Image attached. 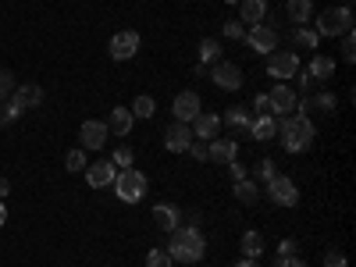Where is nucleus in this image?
I'll list each match as a JSON object with an SVG mask.
<instances>
[{
	"mask_svg": "<svg viewBox=\"0 0 356 267\" xmlns=\"http://www.w3.org/2000/svg\"><path fill=\"white\" fill-rule=\"evenodd\" d=\"M310 107H314V111H335V107H339V97H335V93H328V89H324V93L310 97Z\"/></svg>",
	"mask_w": 356,
	"mask_h": 267,
	"instance_id": "31",
	"label": "nucleus"
},
{
	"mask_svg": "<svg viewBox=\"0 0 356 267\" xmlns=\"http://www.w3.org/2000/svg\"><path fill=\"white\" fill-rule=\"evenodd\" d=\"M235 267H260V264H257V260H250V257H243V260L235 264Z\"/></svg>",
	"mask_w": 356,
	"mask_h": 267,
	"instance_id": "48",
	"label": "nucleus"
},
{
	"mask_svg": "<svg viewBox=\"0 0 356 267\" xmlns=\"http://www.w3.org/2000/svg\"><path fill=\"white\" fill-rule=\"evenodd\" d=\"M200 61H203V65H218V61H221V43L211 40V36L200 40Z\"/></svg>",
	"mask_w": 356,
	"mask_h": 267,
	"instance_id": "26",
	"label": "nucleus"
},
{
	"mask_svg": "<svg viewBox=\"0 0 356 267\" xmlns=\"http://www.w3.org/2000/svg\"><path fill=\"white\" fill-rule=\"evenodd\" d=\"M243 43H246L250 50H257V54L267 57V54H275V50H278V33H275L271 25H264V22H260V25H250V29H246Z\"/></svg>",
	"mask_w": 356,
	"mask_h": 267,
	"instance_id": "5",
	"label": "nucleus"
},
{
	"mask_svg": "<svg viewBox=\"0 0 356 267\" xmlns=\"http://www.w3.org/2000/svg\"><path fill=\"white\" fill-rule=\"evenodd\" d=\"M189 143H193V129H189L186 122H175V125L164 129V150H171V154H186V150H189Z\"/></svg>",
	"mask_w": 356,
	"mask_h": 267,
	"instance_id": "14",
	"label": "nucleus"
},
{
	"mask_svg": "<svg viewBox=\"0 0 356 267\" xmlns=\"http://www.w3.org/2000/svg\"><path fill=\"white\" fill-rule=\"evenodd\" d=\"M146 267H175V260L168 257V250H150L146 253Z\"/></svg>",
	"mask_w": 356,
	"mask_h": 267,
	"instance_id": "32",
	"label": "nucleus"
},
{
	"mask_svg": "<svg viewBox=\"0 0 356 267\" xmlns=\"http://www.w3.org/2000/svg\"><path fill=\"white\" fill-rule=\"evenodd\" d=\"M296 43H303V47H317V43H321L317 29H307V25H300V33H296Z\"/></svg>",
	"mask_w": 356,
	"mask_h": 267,
	"instance_id": "35",
	"label": "nucleus"
},
{
	"mask_svg": "<svg viewBox=\"0 0 356 267\" xmlns=\"http://www.w3.org/2000/svg\"><path fill=\"white\" fill-rule=\"evenodd\" d=\"M225 36L228 40H243L246 36V25L243 22H225Z\"/></svg>",
	"mask_w": 356,
	"mask_h": 267,
	"instance_id": "38",
	"label": "nucleus"
},
{
	"mask_svg": "<svg viewBox=\"0 0 356 267\" xmlns=\"http://www.w3.org/2000/svg\"><path fill=\"white\" fill-rule=\"evenodd\" d=\"M275 267H307V264H303V260H296V257H278Z\"/></svg>",
	"mask_w": 356,
	"mask_h": 267,
	"instance_id": "43",
	"label": "nucleus"
},
{
	"mask_svg": "<svg viewBox=\"0 0 356 267\" xmlns=\"http://www.w3.org/2000/svg\"><path fill=\"white\" fill-rule=\"evenodd\" d=\"M267 15V0H239V22L260 25Z\"/></svg>",
	"mask_w": 356,
	"mask_h": 267,
	"instance_id": "22",
	"label": "nucleus"
},
{
	"mask_svg": "<svg viewBox=\"0 0 356 267\" xmlns=\"http://www.w3.org/2000/svg\"><path fill=\"white\" fill-rule=\"evenodd\" d=\"M292 250H296V239H285L282 243V257H292Z\"/></svg>",
	"mask_w": 356,
	"mask_h": 267,
	"instance_id": "44",
	"label": "nucleus"
},
{
	"mask_svg": "<svg viewBox=\"0 0 356 267\" xmlns=\"http://www.w3.org/2000/svg\"><path fill=\"white\" fill-rule=\"evenodd\" d=\"M342 57H346V61H356V33H353V29L342 36Z\"/></svg>",
	"mask_w": 356,
	"mask_h": 267,
	"instance_id": "37",
	"label": "nucleus"
},
{
	"mask_svg": "<svg viewBox=\"0 0 356 267\" xmlns=\"http://www.w3.org/2000/svg\"><path fill=\"white\" fill-rule=\"evenodd\" d=\"M285 11H289V18H292L296 25H307V22L314 18V0H289Z\"/></svg>",
	"mask_w": 356,
	"mask_h": 267,
	"instance_id": "23",
	"label": "nucleus"
},
{
	"mask_svg": "<svg viewBox=\"0 0 356 267\" xmlns=\"http://www.w3.org/2000/svg\"><path fill=\"white\" fill-rule=\"evenodd\" d=\"M15 86H18L15 72H11V68H0V104H4V100H11V93H15Z\"/></svg>",
	"mask_w": 356,
	"mask_h": 267,
	"instance_id": "29",
	"label": "nucleus"
},
{
	"mask_svg": "<svg viewBox=\"0 0 356 267\" xmlns=\"http://www.w3.org/2000/svg\"><path fill=\"white\" fill-rule=\"evenodd\" d=\"M189 129H193V136H196V139L211 143V139H218V136H221V114L200 111V114L193 118V122H189Z\"/></svg>",
	"mask_w": 356,
	"mask_h": 267,
	"instance_id": "12",
	"label": "nucleus"
},
{
	"mask_svg": "<svg viewBox=\"0 0 356 267\" xmlns=\"http://www.w3.org/2000/svg\"><path fill=\"white\" fill-rule=\"evenodd\" d=\"M250 136H253L257 143L275 139V136H278V122H275V114H257V118H253V129H250Z\"/></svg>",
	"mask_w": 356,
	"mask_h": 267,
	"instance_id": "21",
	"label": "nucleus"
},
{
	"mask_svg": "<svg viewBox=\"0 0 356 267\" xmlns=\"http://www.w3.org/2000/svg\"><path fill=\"white\" fill-rule=\"evenodd\" d=\"M232 193H235V200H239V203H257V196H260V193H257V186L250 182V178L235 182V186H232Z\"/></svg>",
	"mask_w": 356,
	"mask_h": 267,
	"instance_id": "27",
	"label": "nucleus"
},
{
	"mask_svg": "<svg viewBox=\"0 0 356 267\" xmlns=\"http://www.w3.org/2000/svg\"><path fill=\"white\" fill-rule=\"evenodd\" d=\"M132 122H136V118H132V111H129V107H114V111H111V118H107L104 125H107V132H111V136H129V132H132Z\"/></svg>",
	"mask_w": 356,
	"mask_h": 267,
	"instance_id": "19",
	"label": "nucleus"
},
{
	"mask_svg": "<svg viewBox=\"0 0 356 267\" xmlns=\"http://www.w3.org/2000/svg\"><path fill=\"white\" fill-rule=\"evenodd\" d=\"M257 175L264 178V182H271V178L278 175V161H271V157H264V161L257 164Z\"/></svg>",
	"mask_w": 356,
	"mask_h": 267,
	"instance_id": "34",
	"label": "nucleus"
},
{
	"mask_svg": "<svg viewBox=\"0 0 356 267\" xmlns=\"http://www.w3.org/2000/svg\"><path fill=\"white\" fill-rule=\"evenodd\" d=\"M18 114H22V111H18V107H15L11 100H4V107H0V129H8V125L15 122Z\"/></svg>",
	"mask_w": 356,
	"mask_h": 267,
	"instance_id": "36",
	"label": "nucleus"
},
{
	"mask_svg": "<svg viewBox=\"0 0 356 267\" xmlns=\"http://www.w3.org/2000/svg\"><path fill=\"white\" fill-rule=\"evenodd\" d=\"M296 75H300V72H296ZM310 86H314V79L303 72V75H300V89H310Z\"/></svg>",
	"mask_w": 356,
	"mask_h": 267,
	"instance_id": "46",
	"label": "nucleus"
},
{
	"mask_svg": "<svg viewBox=\"0 0 356 267\" xmlns=\"http://www.w3.org/2000/svg\"><path fill=\"white\" fill-rule=\"evenodd\" d=\"M114 178H118V168H114L111 161H100V164H89V168H86V182L93 186V189L114 186Z\"/></svg>",
	"mask_w": 356,
	"mask_h": 267,
	"instance_id": "16",
	"label": "nucleus"
},
{
	"mask_svg": "<svg viewBox=\"0 0 356 267\" xmlns=\"http://www.w3.org/2000/svg\"><path fill=\"white\" fill-rule=\"evenodd\" d=\"M207 154H211L214 164H232L235 157H239V143L235 139H211L207 143Z\"/></svg>",
	"mask_w": 356,
	"mask_h": 267,
	"instance_id": "17",
	"label": "nucleus"
},
{
	"mask_svg": "<svg viewBox=\"0 0 356 267\" xmlns=\"http://www.w3.org/2000/svg\"><path fill=\"white\" fill-rule=\"evenodd\" d=\"M111 189L118 193V200H122V203H139L146 196V175L136 171V168H122Z\"/></svg>",
	"mask_w": 356,
	"mask_h": 267,
	"instance_id": "4",
	"label": "nucleus"
},
{
	"mask_svg": "<svg viewBox=\"0 0 356 267\" xmlns=\"http://www.w3.org/2000/svg\"><path fill=\"white\" fill-rule=\"evenodd\" d=\"M11 104H15L18 111H33V107H40V104H43V86H36V82H22V86H15Z\"/></svg>",
	"mask_w": 356,
	"mask_h": 267,
	"instance_id": "15",
	"label": "nucleus"
},
{
	"mask_svg": "<svg viewBox=\"0 0 356 267\" xmlns=\"http://www.w3.org/2000/svg\"><path fill=\"white\" fill-rule=\"evenodd\" d=\"M225 4H239V0H225Z\"/></svg>",
	"mask_w": 356,
	"mask_h": 267,
	"instance_id": "49",
	"label": "nucleus"
},
{
	"mask_svg": "<svg viewBox=\"0 0 356 267\" xmlns=\"http://www.w3.org/2000/svg\"><path fill=\"white\" fill-rule=\"evenodd\" d=\"M207 75H211V82H214L218 89H225V93H235V89L243 86V68L235 65V61H218Z\"/></svg>",
	"mask_w": 356,
	"mask_h": 267,
	"instance_id": "7",
	"label": "nucleus"
},
{
	"mask_svg": "<svg viewBox=\"0 0 356 267\" xmlns=\"http://www.w3.org/2000/svg\"><path fill=\"white\" fill-rule=\"evenodd\" d=\"M200 93H196V89H182V93H178L175 97V104H171V111H175V122H193V118L200 114Z\"/></svg>",
	"mask_w": 356,
	"mask_h": 267,
	"instance_id": "11",
	"label": "nucleus"
},
{
	"mask_svg": "<svg viewBox=\"0 0 356 267\" xmlns=\"http://www.w3.org/2000/svg\"><path fill=\"white\" fill-rule=\"evenodd\" d=\"M296 72H300V57H296L292 50L267 54V75L271 79H296Z\"/></svg>",
	"mask_w": 356,
	"mask_h": 267,
	"instance_id": "9",
	"label": "nucleus"
},
{
	"mask_svg": "<svg viewBox=\"0 0 356 267\" xmlns=\"http://www.w3.org/2000/svg\"><path fill=\"white\" fill-rule=\"evenodd\" d=\"M168 257L175 264H200L207 257V239L196 225H186V228H175L171 232V243H168Z\"/></svg>",
	"mask_w": 356,
	"mask_h": 267,
	"instance_id": "1",
	"label": "nucleus"
},
{
	"mask_svg": "<svg viewBox=\"0 0 356 267\" xmlns=\"http://www.w3.org/2000/svg\"><path fill=\"white\" fill-rule=\"evenodd\" d=\"M107 136H111L107 125H104V122H93V118L79 125V143H82V150H104V146H107Z\"/></svg>",
	"mask_w": 356,
	"mask_h": 267,
	"instance_id": "10",
	"label": "nucleus"
},
{
	"mask_svg": "<svg viewBox=\"0 0 356 267\" xmlns=\"http://www.w3.org/2000/svg\"><path fill=\"white\" fill-rule=\"evenodd\" d=\"M253 111H260V114H271V104H267V93H260V97L253 100Z\"/></svg>",
	"mask_w": 356,
	"mask_h": 267,
	"instance_id": "42",
	"label": "nucleus"
},
{
	"mask_svg": "<svg viewBox=\"0 0 356 267\" xmlns=\"http://www.w3.org/2000/svg\"><path fill=\"white\" fill-rule=\"evenodd\" d=\"M228 168H232V178H235V182H243V178H250V171H246V164H239V161H232Z\"/></svg>",
	"mask_w": 356,
	"mask_h": 267,
	"instance_id": "41",
	"label": "nucleus"
},
{
	"mask_svg": "<svg viewBox=\"0 0 356 267\" xmlns=\"http://www.w3.org/2000/svg\"><path fill=\"white\" fill-rule=\"evenodd\" d=\"M264 253V235L260 232H243V257L257 260Z\"/></svg>",
	"mask_w": 356,
	"mask_h": 267,
	"instance_id": "25",
	"label": "nucleus"
},
{
	"mask_svg": "<svg viewBox=\"0 0 356 267\" xmlns=\"http://www.w3.org/2000/svg\"><path fill=\"white\" fill-rule=\"evenodd\" d=\"M8 193H11V182H8V178H4V175H0V200H4Z\"/></svg>",
	"mask_w": 356,
	"mask_h": 267,
	"instance_id": "45",
	"label": "nucleus"
},
{
	"mask_svg": "<svg viewBox=\"0 0 356 267\" xmlns=\"http://www.w3.org/2000/svg\"><path fill=\"white\" fill-rule=\"evenodd\" d=\"M132 111V118H154V111H157V104H154V97H136V104L129 107Z\"/></svg>",
	"mask_w": 356,
	"mask_h": 267,
	"instance_id": "28",
	"label": "nucleus"
},
{
	"mask_svg": "<svg viewBox=\"0 0 356 267\" xmlns=\"http://www.w3.org/2000/svg\"><path fill=\"white\" fill-rule=\"evenodd\" d=\"M154 221H157L164 232H175V228H178V207H171V203H157V207H154Z\"/></svg>",
	"mask_w": 356,
	"mask_h": 267,
	"instance_id": "24",
	"label": "nucleus"
},
{
	"mask_svg": "<svg viewBox=\"0 0 356 267\" xmlns=\"http://www.w3.org/2000/svg\"><path fill=\"white\" fill-rule=\"evenodd\" d=\"M186 154H193L196 161H211V154H207V143L200 139V143H189V150Z\"/></svg>",
	"mask_w": 356,
	"mask_h": 267,
	"instance_id": "40",
	"label": "nucleus"
},
{
	"mask_svg": "<svg viewBox=\"0 0 356 267\" xmlns=\"http://www.w3.org/2000/svg\"><path fill=\"white\" fill-rule=\"evenodd\" d=\"M139 47H143V40H139L136 29H122V33L111 36V47H107V50H111L114 61H129V57L139 54Z\"/></svg>",
	"mask_w": 356,
	"mask_h": 267,
	"instance_id": "6",
	"label": "nucleus"
},
{
	"mask_svg": "<svg viewBox=\"0 0 356 267\" xmlns=\"http://www.w3.org/2000/svg\"><path fill=\"white\" fill-rule=\"evenodd\" d=\"M307 75H310L314 82H328V79H335V61H332L328 54H314V61H310Z\"/></svg>",
	"mask_w": 356,
	"mask_h": 267,
	"instance_id": "20",
	"label": "nucleus"
},
{
	"mask_svg": "<svg viewBox=\"0 0 356 267\" xmlns=\"http://www.w3.org/2000/svg\"><path fill=\"white\" fill-rule=\"evenodd\" d=\"M267 196H271L275 207H296L300 203V189H296V182L285 175H275L271 182H267Z\"/></svg>",
	"mask_w": 356,
	"mask_h": 267,
	"instance_id": "8",
	"label": "nucleus"
},
{
	"mask_svg": "<svg viewBox=\"0 0 356 267\" xmlns=\"http://www.w3.org/2000/svg\"><path fill=\"white\" fill-rule=\"evenodd\" d=\"M267 104H271V114H278V118H285L292 107H296V93L289 86H275L271 93H267Z\"/></svg>",
	"mask_w": 356,
	"mask_h": 267,
	"instance_id": "18",
	"label": "nucleus"
},
{
	"mask_svg": "<svg viewBox=\"0 0 356 267\" xmlns=\"http://www.w3.org/2000/svg\"><path fill=\"white\" fill-rule=\"evenodd\" d=\"M324 267H346V253L342 250H328L324 253Z\"/></svg>",
	"mask_w": 356,
	"mask_h": 267,
	"instance_id": "39",
	"label": "nucleus"
},
{
	"mask_svg": "<svg viewBox=\"0 0 356 267\" xmlns=\"http://www.w3.org/2000/svg\"><path fill=\"white\" fill-rule=\"evenodd\" d=\"M8 225V207H4V200H0V228Z\"/></svg>",
	"mask_w": 356,
	"mask_h": 267,
	"instance_id": "47",
	"label": "nucleus"
},
{
	"mask_svg": "<svg viewBox=\"0 0 356 267\" xmlns=\"http://www.w3.org/2000/svg\"><path fill=\"white\" fill-rule=\"evenodd\" d=\"M111 164H114L118 171H122V168H132V150H129V146H118V150L111 154Z\"/></svg>",
	"mask_w": 356,
	"mask_h": 267,
	"instance_id": "33",
	"label": "nucleus"
},
{
	"mask_svg": "<svg viewBox=\"0 0 356 267\" xmlns=\"http://www.w3.org/2000/svg\"><path fill=\"white\" fill-rule=\"evenodd\" d=\"M65 168H68L72 175L86 171V168H89V161H86V150H79V146H75V150H68V157H65Z\"/></svg>",
	"mask_w": 356,
	"mask_h": 267,
	"instance_id": "30",
	"label": "nucleus"
},
{
	"mask_svg": "<svg viewBox=\"0 0 356 267\" xmlns=\"http://www.w3.org/2000/svg\"><path fill=\"white\" fill-rule=\"evenodd\" d=\"M221 125H225L232 136H250V129H253V111H250V107H228L225 118H221Z\"/></svg>",
	"mask_w": 356,
	"mask_h": 267,
	"instance_id": "13",
	"label": "nucleus"
},
{
	"mask_svg": "<svg viewBox=\"0 0 356 267\" xmlns=\"http://www.w3.org/2000/svg\"><path fill=\"white\" fill-rule=\"evenodd\" d=\"M314 136H317V129H314V122H310L307 114H285L282 122H278V139H282V146H285L289 154L310 150Z\"/></svg>",
	"mask_w": 356,
	"mask_h": 267,
	"instance_id": "2",
	"label": "nucleus"
},
{
	"mask_svg": "<svg viewBox=\"0 0 356 267\" xmlns=\"http://www.w3.org/2000/svg\"><path fill=\"white\" fill-rule=\"evenodd\" d=\"M317 36H346L349 29H353V8L349 4H339V8H328V11H321L317 15Z\"/></svg>",
	"mask_w": 356,
	"mask_h": 267,
	"instance_id": "3",
	"label": "nucleus"
}]
</instances>
